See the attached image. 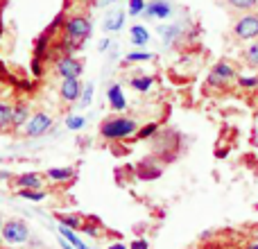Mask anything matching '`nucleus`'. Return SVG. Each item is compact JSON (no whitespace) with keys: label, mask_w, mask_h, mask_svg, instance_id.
Here are the masks:
<instances>
[{"label":"nucleus","mask_w":258,"mask_h":249,"mask_svg":"<svg viewBox=\"0 0 258 249\" xmlns=\"http://www.w3.org/2000/svg\"><path fill=\"white\" fill-rule=\"evenodd\" d=\"M138 132V125L132 120V118L118 116V118H107L100 127V134L107 141H120V138H129Z\"/></svg>","instance_id":"f257e3e1"},{"label":"nucleus","mask_w":258,"mask_h":249,"mask_svg":"<svg viewBox=\"0 0 258 249\" xmlns=\"http://www.w3.org/2000/svg\"><path fill=\"white\" fill-rule=\"evenodd\" d=\"M233 36L238 41H254L258 39V12L240 14L233 23Z\"/></svg>","instance_id":"f03ea898"},{"label":"nucleus","mask_w":258,"mask_h":249,"mask_svg":"<svg viewBox=\"0 0 258 249\" xmlns=\"http://www.w3.org/2000/svg\"><path fill=\"white\" fill-rule=\"evenodd\" d=\"M238 73L236 68L231 66L229 61H218L213 68H211L209 77H206V84L213 86V89H229L231 82H236Z\"/></svg>","instance_id":"7ed1b4c3"},{"label":"nucleus","mask_w":258,"mask_h":249,"mask_svg":"<svg viewBox=\"0 0 258 249\" xmlns=\"http://www.w3.org/2000/svg\"><path fill=\"white\" fill-rule=\"evenodd\" d=\"M0 238L7 245H23L30 238V227L23 220H7L0 229Z\"/></svg>","instance_id":"20e7f679"},{"label":"nucleus","mask_w":258,"mask_h":249,"mask_svg":"<svg viewBox=\"0 0 258 249\" xmlns=\"http://www.w3.org/2000/svg\"><path fill=\"white\" fill-rule=\"evenodd\" d=\"M82 71H84V64H82L77 57H73V54H63V57L57 59V75L63 77V80L80 77Z\"/></svg>","instance_id":"39448f33"},{"label":"nucleus","mask_w":258,"mask_h":249,"mask_svg":"<svg viewBox=\"0 0 258 249\" xmlns=\"http://www.w3.org/2000/svg\"><path fill=\"white\" fill-rule=\"evenodd\" d=\"M50 127H52V118L48 116V113H34V116H30V120L25 122V136L30 138H39L43 136V134L50 132Z\"/></svg>","instance_id":"423d86ee"},{"label":"nucleus","mask_w":258,"mask_h":249,"mask_svg":"<svg viewBox=\"0 0 258 249\" xmlns=\"http://www.w3.org/2000/svg\"><path fill=\"white\" fill-rule=\"evenodd\" d=\"M63 27H66L68 36L80 39V41H84L86 36L91 34V21L86 16H71L66 23H63Z\"/></svg>","instance_id":"0eeeda50"},{"label":"nucleus","mask_w":258,"mask_h":249,"mask_svg":"<svg viewBox=\"0 0 258 249\" xmlns=\"http://www.w3.org/2000/svg\"><path fill=\"white\" fill-rule=\"evenodd\" d=\"M145 16L150 18H159V21H163V18H168L170 14H172V7H170V3H165V0H152V3L145 5Z\"/></svg>","instance_id":"6e6552de"},{"label":"nucleus","mask_w":258,"mask_h":249,"mask_svg":"<svg viewBox=\"0 0 258 249\" xmlns=\"http://www.w3.org/2000/svg\"><path fill=\"white\" fill-rule=\"evenodd\" d=\"M80 98H82L80 77H73V80H63V82H61V100H66V102H77Z\"/></svg>","instance_id":"1a4fd4ad"},{"label":"nucleus","mask_w":258,"mask_h":249,"mask_svg":"<svg viewBox=\"0 0 258 249\" xmlns=\"http://www.w3.org/2000/svg\"><path fill=\"white\" fill-rule=\"evenodd\" d=\"M14 183H16V188L41 191V186H43V174H39V172H23V174H18V177L14 179Z\"/></svg>","instance_id":"9d476101"},{"label":"nucleus","mask_w":258,"mask_h":249,"mask_svg":"<svg viewBox=\"0 0 258 249\" xmlns=\"http://www.w3.org/2000/svg\"><path fill=\"white\" fill-rule=\"evenodd\" d=\"M107 98H109V104H111L113 111H122V109H127L125 93H122V89H120L118 84H111V86H109Z\"/></svg>","instance_id":"9b49d317"},{"label":"nucleus","mask_w":258,"mask_h":249,"mask_svg":"<svg viewBox=\"0 0 258 249\" xmlns=\"http://www.w3.org/2000/svg\"><path fill=\"white\" fill-rule=\"evenodd\" d=\"M231 12H238V14H247V12H256L258 9V0H224Z\"/></svg>","instance_id":"f8f14e48"},{"label":"nucleus","mask_w":258,"mask_h":249,"mask_svg":"<svg viewBox=\"0 0 258 249\" xmlns=\"http://www.w3.org/2000/svg\"><path fill=\"white\" fill-rule=\"evenodd\" d=\"M30 120V111H27V107H23V104H18V107H12V127H25V122Z\"/></svg>","instance_id":"ddd939ff"},{"label":"nucleus","mask_w":258,"mask_h":249,"mask_svg":"<svg viewBox=\"0 0 258 249\" xmlns=\"http://www.w3.org/2000/svg\"><path fill=\"white\" fill-rule=\"evenodd\" d=\"M242 61L247 64L249 68H254V71H258V39H254L249 43V48L242 52Z\"/></svg>","instance_id":"4468645a"},{"label":"nucleus","mask_w":258,"mask_h":249,"mask_svg":"<svg viewBox=\"0 0 258 249\" xmlns=\"http://www.w3.org/2000/svg\"><path fill=\"white\" fill-rule=\"evenodd\" d=\"M122 21H125V12H113L107 16V21H104V30L109 32H118L122 27Z\"/></svg>","instance_id":"2eb2a0df"},{"label":"nucleus","mask_w":258,"mask_h":249,"mask_svg":"<svg viewBox=\"0 0 258 249\" xmlns=\"http://www.w3.org/2000/svg\"><path fill=\"white\" fill-rule=\"evenodd\" d=\"M59 233H61V236H63V238H66V240H68V242H71V245H73V247H75V249H89V247H86V245H84V242H82V240H80V238H77V236H75V231H73V229H71V227H63V224H61V227H59Z\"/></svg>","instance_id":"dca6fc26"},{"label":"nucleus","mask_w":258,"mask_h":249,"mask_svg":"<svg viewBox=\"0 0 258 249\" xmlns=\"http://www.w3.org/2000/svg\"><path fill=\"white\" fill-rule=\"evenodd\" d=\"M159 34L163 36L165 43H172L174 39H179V34H181V27H179V25H163V27H159Z\"/></svg>","instance_id":"f3484780"},{"label":"nucleus","mask_w":258,"mask_h":249,"mask_svg":"<svg viewBox=\"0 0 258 249\" xmlns=\"http://www.w3.org/2000/svg\"><path fill=\"white\" fill-rule=\"evenodd\" d=\"M147 41H150V32H147L143 25H134V27H132V43L145 45Z\"/></svg>","instance_id":"a211bd4d"},{"label":"nucleus","mask_w":258,"mask_h":249,"mask_svg":"<svg viewBox=\"0 0 258 249\" xmlns=\"http://www.w3.org/2000/svg\"><path fill=\"white\" fill-rule=\"evenodd\" d=\"M45 174H48L50 179H54V181H68L75 172H73V168H50Z\"/></svg>","instance_id":"6ab92c4d"},{"label":"nucleus","mask_w":258,"mask_h":249,"mask_svg":"<svg viewBox=\"0 0 258 249\" xmlns=\"http://www.w3.org/2000/svg\"><path fill=\"white\" fill-rule=\"evenodd\" d=\"M132 86L138 91V93H147L152 89V77L145 75V77H134L132 80Z\"/></svg>","instance_id":"aec40b11"},{"label":"nucleus","mask_w":258,"mask_h":249,"mask_svg":"<svg viewBox=\"0 0 258 249\" xmlns=\"http://www.w3.org/2000/svg\"><path fill=\"white\" fill-rule=\"evenodd\" d=\"M236 84L240 89H258V75H238Z\"/></svg>","instance_id":"412c9836"},{"label":"nucleus","mask_w":258,"mask_h":249,"mask_svg":"<svg viewBox=\"0 0 258 249\" xmlns=\"http://www.w3.org/2000/svg\"><path fill=\"white\" fill-rule=\"evenodd\" d=\"M9 125H12V107L0 102V129L9 127Z\"/></svg>","instance_id":"4be33fe9"},{"label":"nucleus","mask_w":258,"mask_h":249,"mask_svg":"<svg viewBox=\"0 0 258 249\" xmlns=\"http://www.w3.org/2000/svg\"><path fill=\"white\" fill-rule=\"evenodd\" d=\"M18 195L30 200V202H41L45 197V193L43 191H30V188H18Z\"/></svg>","instance_id":"5701e85b"},{"label":"nucleus","mask_w":258,"mask_h":249,"mask_svg":"<svg viewBox=\"0 0 258 249\" xmlns=\"http://www.w3.org/2000/svg\"><path fill=\"white\" fill-rule=\"evenodd\" d=\"M59 220H61L63 227H71V229H82V224H84L80 215H61Z\"/></svg>","instance_id":"b1692460"},{"label":"nucleus","mask_w":258,"mask_h":249,"mask_svg":"<svg viewBox=\"0 0 258 249\" xmlns=\"http://www.w3.org/2000/svg\"><path fill=\"white\" fill-rule=\"evenodd\" d=\"M145 0H129V16H141L145 12Z\"/></svg>","instance_id":"393cba45"},{"label":"nucleus","mask_w":258,"mask_h":249,"mask_svg":"<svg viewBox=\"0 0 258 249\" xmlns=\"http://www.w3.org/2000/svg\"><path fill=\"white\" fill-rule=\"evenodd\" d=\"M156 132H159V125H156V122H150V125H145V127L138 129L136 136H138V138H150V136H154Z\"/></svg>","instance_id":"a878e982"},{"label":"nucleus","mask_w":258,"mask_h":249,"mask_svg":"<svg viewBox=\"0 0 258 249\" xmlns=\"http://www.w3.org/2000/svg\"><path fill=\"white\" fill-rule=\"evenodd\" d=\"M154 54H150V52H132V54H127V61H147V59H152Z\"/></svg>","instance_id":"bb28decb"},{"label":"nucleus","mask_w":258,"mask_h":249,"mask_svg":"<svg viewBox=\"0 0 258 249\" xmlns=\"http://www.w3.org/2000/svg\"><path fill=\"white\" fill-rule=\"evenodd\" d=\"M66 125H68V129H82L84 127V118L82 116H68Z\"/></svg>","instance_id":"cd10ccee"},{"label":"nucleus","mask_w":258,"mask_h":249,"mask_svg":"<svg viewBox=\"0 0 258 249\" xmlns=\"http://www.w3.org/2000/svg\"><path fill=\"white\" fill-rule=\"evenodd\" d=\"M91 100H93V84H89L84 91H82V104H84V107H89Z\"/></svg>","instance_id":"c85d7f7f"},{"label":"nucleus","mask_w":258,"mask_h":249,"mask_svg":"<svg viewBox=\"0 0 258 249\" xmlns=\"http://www.w3.org/2000/svg\"><path fill=\"white\" fill-rule=\"evenodd\" d=\"M82 231L86 233V236H91V238H98V227L95 224H82Z\"/></svg>","instance_id":"c756f323"},{"label":"nucleus","mask_w":258,"mask_h":249,"mask_svg":"<svg viewBox=\"0 0 258 249\" xmlns=\"http://www.w3.org/2000/svg\"><path fill=\"white\" fill-rule=\"evenodd\" d=\"M129 249H150V245H147V240H141V238H138V240H134L132 245H129Z\"/></svg>","instance_id":"7c9ffc66"},{"label":"nucleus","mask_w":258,"mask_h":249,"mask_svg":"<svg viewBox=\"0 0 258 249\" xmlns=\"http://www.w3.org/2000/svg\"><path fill=\"white\" fill-rule=\"evenodd\" d=\"M59 245H61V249H75V247H71V245H68V240H66V238H61V240H59Z\"/></svg>","instance_id":"2f4dec72"},{"label":"nucleus","mask_w":258,"mask_h":249,"mask_svg":"<svg viewBox=\"0 0 258 249\" xmlns=\"http://www.w3.org/2000/svg\"><path fill=\"white\" fill-rule=\"evenodd\" d=\"M109 249H129V247H127V245H122V242H113V245L109 247Z\"/></svg>","instance_id":"473e14b6"},{"label":"nucleus","mask_w":258,"mask_h":249,"mask_svg":"<svg viewBox=\"0 0 258 249\" xmlns=\"http://www.w3.org/2000/svg\"><path fill=\"white\" fill-rule=\"evenodd\" d=\"M245 249H258V240H254V242H249Z\"/></svg>","instance_id":"72a5a7b5"},{"label":"nucleus","mask_w":258,"mask_h":249,"mask_svg":"<svg viewBox=\"0 0 258 249\" xmlns=\"http://www.w3.org/2000/svg\"><path fill=\"white\" fill-rule=\"evenodd\" d=\"M254 238H256V240H258V227L254 229Z\"/></svg>","instance_id":"f704fd0d"},{"label":"nucleus","mask_w":258,"mask_h":249,"mask_svg":"<svg viewBox=\"0 0 258 249\" xmlns=\"http://www.w3.org/2000/svg\"><path fill=\"white\" fill-rule=\"evenodd\" d=\"M3 224H5V222H3V218H0V229H3Z\"/></svg>","instance_id":"c9c22d12"},{"label":"nucleus","mask_w":258,"mask_h":249,"mask_svg":"<svg viewBox=\"0 0 258 249\" xmlns=\"http://www.w3.org/2000/svg\"><path fill=\"white\" fill-rule=\"evenodd\" d=\"M86 3H93V0H86Z\"/></svg>","instance_id":"e433bc0d"},{"label":"nucleus","mask_w":258,"mask_h":249,"mask_svg":"<svg viewBox=\"0 0 258 249\" xmlns=\"http://www.w3.org/2000/svg\"><path fill=\"white\" fill-rule=\"evenodd\" d=\"M111 3H116V0H111Z\"/></svg>","instance_id":"4c0bfd02"}]
</instances>
